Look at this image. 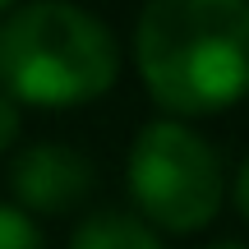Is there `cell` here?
<instances>
[{
	"mask_svg": "<svg viewBox=\"0 0 249 249\" xmlns=\"http://www.w3.org/2000/svg\"><path fill=\"white\" fill-rule=\"evenodd\" d=\"M134 70L171 120L249 97V0H152L134 18Z\"/></svg>",
	"mask_w": 249,
	"mask_h": 249,
	"instance_id": "obj_1",
	"label": "cell"
},
{
	"mask_svg": "<svg viewBox=\"0 0 249 249\" xmlns=\"http://www.w3.org/2000/svg\"><path fill=\"white\" fill-rule=\"evenodd\" d=\"M120 79V37L65 0L14 5L0 18V92L18 107H83Z\"/></svg>",
	"mask_w": 249,
	"mask_h": 249,
	"instance_id": "obj_2",
	"label": "cell"
},
{
	"mask_svg": "<svg viewBox=\"0 0 249 249\" xmlns=\"http://www.w3.org/2000/svg\"><path fill=\"white\" fill-rule=\"evenodd\" d=\"M124 189L152 231L194 235L217 222L231 180L213 139L185 120L161 116L134 134L124 157Z\"/></svg>",
	"mask_w": 249,
	"mask_h": 249,
	"instance_id": "obj_3",
	"label": "cell"
},
{
	"mask_svg": "<svg viewBox=\"0 0 249 249\" xmlns=\"http://www.w3.org/2000/svg\"><path fill=\"white\" fill-rule=\"evenodd\" d=\"M92 180H97V171L74 143L42 139L9 157V194H14V208L28 217L74 213L92 194Z\"/></svg>",
	"mask_w": 249,
	"mask_h": 249,
	"instance_id": "obj_4",
	"label": "cell"
},
{
	"mask_svg": "<svg viewBox=\"0 0 249 249\" xmlns=\"http://www.w3.org/2000/svg\"><path fill=\"white\" fill-rule=\"evenodd\" d=\"M70 249H166V245H161V235L139 213L102 208V213H88L74 226Z\"/></svg>",
	"mask_w": 249,
	"mask_h": 249,
	"instance_id": "obj_5",
	"label": "cell"
},
{
	"mask_svg": "<svg viewBox=\"0 0 249 249\" xmlns=\"http://www.w3.org/2000/svg\"><path fill=\"white\" fill-rule=\"evenodd\" d=\"M0 249H51V245L28 213H18L14 203H0Z\"/></svg>",
	"mask_w": 249,
	"mask_h": 249,
	"instance_id": "obj_6",
	"label": "cell"
},
{
	"mask_svg": "<svg viewBox=\"0 0 249 249\" xmlns=\"http://www.w3.org/2000/svg\"><path fill=\"white\" fill-rule=\"evenodd\" d=\"M18 134H23V107L0 92V157L18 143Z\"/></svg>",
	"mask_w": 249,
	"mask_h": 249,
	"instance_id": "obj_7",
	"label": "cell"
},
{
	"mask_svg": "<svg viewBox=\"0 0 249 249\" xmlns=\"http://www.w3.org/2000/svg\"><path fill=\"white\" fill-rule=\"evenodd\" d=\"M231 203H235V213L249 222V157L235 166V180H231Z\"/></svg>",
	"mask_w": 249,
	"mask_h": 249,
	"instance_id": "obj_8",
	"label": "cell"
},
{
	"mask_svg": "<svg viewBox=\"0 0 249 249\" xmlns=\"http://www.w3.org/2000/svg\"><path fill=\"white\" fill-rule=\"evenodd\" d=\"M208 249H249V245H240V240H217V245H208Z\"/></svg>",
	"mask_w": 249,
	"mask_h": 249,
	"instance_id": "obj_9",
	"label": "cell"
}]
</instances>
